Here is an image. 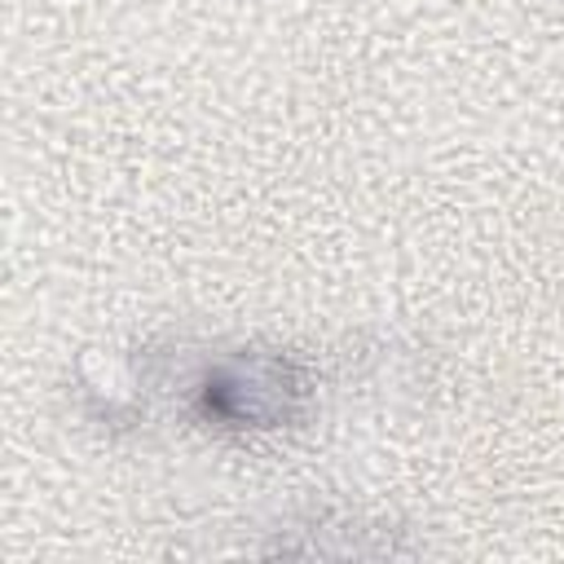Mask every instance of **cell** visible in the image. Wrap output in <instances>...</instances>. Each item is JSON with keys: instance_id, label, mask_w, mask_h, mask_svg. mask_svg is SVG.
<instances>
[{"instance_id": "cell-1", "label": "cell", "mask_w": 564, "mask_h": 564, "mask_svg": "<svg viewBox=\"0 0 564 564\" xmlns=\"http://www.w3.org/2000/svg\"><path fill=\"white\" fill-rule=\"evenodd\" d=\"M308 375L282 352H229L216 357L194 383V410L225 432H273L304 414Z\"/></svg>"}]
</instances>
